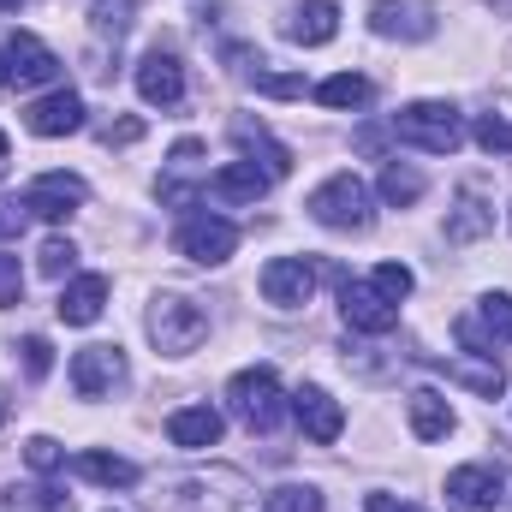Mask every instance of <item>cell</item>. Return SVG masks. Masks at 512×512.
Wrapping results in <instances>:
<instances>
[{
  "label": "cell",
  "mask_w": 512,
  "mask_h": 512,
  "mask_svg": "<svg viewBox=\"0 0 512 512\" xmlns=\"http://www.w3.org/2000/svg\"><path fill=\"white\" fill-rule=\"evenodd\" d=\"M149 340L167 352V358H185L209 340V310L197 298H179V292H161L149 304Z\"/></svg>",
  "instance_id": "cell-1"
},
{
  "label": "cell",
  "mask_w": 512,
  "mask_h": 512,
  "mask_svg": "<svg viewBox=\"0 0 512 512\" xmlns=\"http://www.w3.org/2000/svg\"><path fill=\"white\" fill-rule=\"evenodd\" d=\"M393 137L423 155H453L465 143V126H459V108H447V102H411L393 114Z\"/></svg>",
  "instance_id": "cell-2"
},
{
  "label": "cell",
  "mask_w": 512,
  "mask_h": 512,
  "mask_svg": "<svg viewBox=\"0 0 512 512\" xmlns=\"http://www.w3.org/2000/svg\"><path fill=\"white\" fill-rule=\"evenodd\" d=\"M310 221L334 227V233H364L370 227V185L358 173H334L310 191Z\"/></svg>",
  "instance_id": "cell-3"
},
{
  "label": "cell",
  "mask_w": 512,
  "mask_h": 512,
  "mask_svg": "<svg viewBox=\"0 0 512 512\" xmlns=\"http://www.w3.org/2000/svg\"><path fill=\"white\" fill-rule=\"evenodd\" d=\"M227 405H233V417L245 423V429H274L280 423V376H274V364H251V370H239L233 382H227Z\"/></svg>",
  "instance_id": "cell-4"
},
{
  "label": "cell",
  "mask_w": 512,
  "mask_h": 512,
  "mask_svg": "<svg viewBox=\"0 0 512 512\" xmlns=\"http://www.w3.org/2000/svg\"><path fill=\"white\" fill-rule=\"evenodd\" d=\"M233 483L239 477H167L149 495V507L155 512H239V495H221Z\"/></svg>",
  "instance_id": "cell-5"
},
{
  "label": "cell",
  "mask_w": 512,
  "mask_h": 512,
  "mask_svg": "<svg viewBox=\"0 0 512 512\" xmlns=\"http://www.w3.org/2000/svg\"><path fill=\"white\" fill-rule=\"evenodd\" d=\"M173 245H179V256H191V262H203V268H221L227 256L239 251V227H233L227 215H191V221L173 233Z\"/></svg>",
  "instance_id": "cell-6"
},
{
  "label": "cell",
  "mask_w": 512,
  "mask_h": 512,
  "mask_svg": "<svg viewBox=\"0 0 512 512\" xmlns=\"http://www.w3.org/2000/svg\"><path fill=\"white\" fill-rule=\"evenodd\" d=\"M137 96H143L149 108H179V102H185V66H179L173 48H149V54L137 60Z\"/></svg>",
  "instance_id": "cell-7"
},
{
  "label": "cell",
  "mask_w": 512,
  "mask_h": 512,
  "mask_svg": "<svg viewBox=\"0 0 512 512\" xmlns=\"http://www.w3.org/2000/svg\"><path fill=\"white\" fill-rule=\"evenodd\" d=\"M262 298L268 304H280V310H298V304H310V292H316V268L304 262V256H274V262H262Z\"/></svg>",
  "instance_id": "cell-8"
},
{
  "label": "cell",
  "mask_w": 512,
  "mask_h": 512,
  "mask_svg": "<svg viewBox=\"0 0 512 512\" xmlns=\"http://www.w3.org/2000/svg\"><path fill=\"white\" fill-rule=\"evenodd\" d=\"M459 340H465L477 358H495V346L512 340V298L507 292H489L477 316H459Z\"/></svg>",
  "instance_id": "cell-9"
},
{
  "label": "cell",
  "mask_w": 512,
  "mask_h": 512,
  "mask_svg": "<svg viewBox=\"0 0 512 512\" xmlns=\"http://www.w3.org/2000/svg\"><path fill=\"white\" fill-rule=\"evenodd\" d=\"M84 197H90V185L78 173H42V179H30L24 209L42 215V221H66L72 209H84Z\"/></svg>",
  "instance_id": "cell-10"
},
{
  "label": "cell",
  "mask_w": 512,
  "mask_h": 512,
  "mask_svg": "<svg viewBox=\"0 0 512 512\" xmlns=\"http://www.w3.org/2000/svg\"><path fill=\"white\" fill-rule=\"evenodd\" d=\"M340 310H346V322H352L358 334H393V328H399V304L382 298L370 280H346V286H340Z\"/></svg>",
  "instance_id": "cell-11"
},
{
  "label": "cell",
  "mask_w": 512,
  "mask_h": 512,
  "mask_svg": "<svg viewBox=\"0 0 512 512\" xmlns=\"http://www.w3.org/2000/svg\"><path fill=\"white\" fill-rule=\"evenodd\" d=\"M120 382H126L120 346H84V352L72 358V387H78L84 399H102V393H114Z\"/></svg>",
  "instance_id": "cell-12"
},
{
  "label": "cell",
  "mask_w": 512,
  "mask_h": 512,
  "mask_svg": "<svg viewBox=\"0 0 512 512\" xmlns=\"http://www.w3.org/2000/svg\"><path fill=\"white\" fill-rule=\"evenodd\" d=\"M24 126L36 137H72V131H84V96L78 90H54V96L24 108Z\"/></svg>",
  "instance_id": "cell-13"
},
{
  "label": "cell",
  "mask_w": 512,
  "mask_h": 512,
  "mask_svg": "<svg viewBox=\"0 0 512 512\" xmlns=\"http://www.w3.org/2000/svg\"><path fill=\"white\" fill-rule=\"evenodd\" d=\"M447 507L453 512H495L501 507V477L483 465H459L447 471Z\"/></svg>",
  "instance_id": "cell-14"
},
{
  "label": "cell",
  "mask_w": 512,
  "mask_h": 512,
  "mask_svg": "<svg viewBox=\"0 0 512 512\" xmlns=\"http://www.w3.org/2000/svg\"><path fill=\"white\" fill-rule=\"evenodd\" d=\"M292 411H298V429H304L316 447L340 441V429H346V411H340L322 387H298V393H292Z\"/></svg>",
  "instance_id": "cell-15"
},
{
  "label": "cell",
  "mask_w": 512,
  "mask_h": 512,
  "mask_svg": "<svg viewBox=\"0 0 512 512\" xmlns=\"http://www.w3.org/2000/svg\"><path fill=\"white\" fill-rule=\"evenodd\" d=\"M370 30H376V36L423 42V36H435V18H429L423 0H376V6H370Z\"/></svg>",
  "instance_id": "cell-16"
},
{
  "label": "cell",
  "mask_w": 512,
  "mask_h": 512,
  "mask_svg": "<svg viewBox=\"0 0 512 512\" xmlns=\"http://www.w3.org/2000/svg\"><path fill=\"white\" fill-rule=\"evenodd\" d=\"M221 411L215 405H179L173 417H167V441L173 447H185V453H203V447H215L221 441Z\"/></svg>",
  "instance_id": "cell-17"
},
{
  "label": "cell",
  "mask_w": 512,
  "mask_h": 512,
  "mask_svg": "<svg viewBox=\"0 0 512 512\" xmlns=\"http://www.w3.org/2000/svg\"><path fill=\"white\" fill-rule=\"evenodd\" d=\"M268 185H274V173L256 167V161H227L221 173H209L215 203H256V197H268Z\"/></svg>",
  "instance_id": "cell-18"
},
{
  "label": "cell",
  "mask_w": 512,
  "mask_h": 512,
  "mask_svg": "<svg viewBox=\"0 0 512 512\" xmlns=\"http://www.w3.org/2000/svg\"><path fill=\"white\" fill-rule=\"evenodd\" d=\"M6 60H12V78H18V84H54V78H60L54 48H48L42 36H30V30H18V36L6 42Z\"/></svg>",
  "instance_id": "cell-19"
},
{
  "label": "cell",
  "mask_w": 512,
  "mask_h": 512,
  "mask_svg": "<svg viewBox=\"0 0 512 512\" xmlns=\"http://www.w3.org/2000/svg\"><path fill=\"white\" fill-rule=\"evenodd\" d=\"M54 310H60V322H66V328H90V322L108 310V274H78V280L60 292V304H54Z\"/></svg>",
  "instance_id": "cell-20"
},
{
  "label": "cell",
  "mask_w": 512,
  "mask_h": 512,
  "mask_svg": "<svg viewBox=\"0 0 512 512\" xmlns=\"http://www.w3.org/2000/svg\"><path fill=\"white\" fill-rule=\"evenodd\" d=\"M286 36H292L298 48H322V42H334V36H340V6H334V0H304V6H292Z\"/></svg>",
  "instance_id": "cell-21"
},
{
  "label": "cell",
  "mask_w": 512,
  "mask_h": 512,
  "mask_svg": "<svg viewBox=\"0 0 512 512\" xmlns=\"http://www.w3.org/2000/svg\"><path fill=\"white\" fill-rule=\"evenodd\" d=\"M405 411H411V435H417V441H447V435H453V405H447V393L417 387V393L405 399Z\"/></svg>",
  "instance_id": "cell-22"
},
{
  "label": "cell",
  "mask_w": 512,
  "mask_h": 512,
  "mask_svg": "<svg viewBox=\"0 0 512 512\" xmlns=\"http://www.w3.org/2000/svg\"><path fill=\"white\" fill-rule=\"evenodd\" d=\"M483 233H495V209L465 185V191H459V203H453V215H447V239H453V245H465V239H483Z\"/></svg>",
  "instance_id": "cell-23"
},
{
  "label": "cell",
  "mask_w": 512,
  "mask_h": 512,
  "mask_svg": "<svg viewBox=\"0 0 512 512\" xmlns=\"http://www.w3.org/2000/svg\"><path fill=\"white\" fill-rule=\"evenodd\" d=\"M233 143H239L245 155H262V167H268L274 179H286V173H292V149H286V143H274V137H268L262 126H251V120H233Z\"/></svg>",
  "instance_id": "cell-24"
},
{
  "label": "cell",
  "mask_w": 512,
  "mask_h": 512,
  "mask_svg": "<svg viewBox=\"0 0 512 512\" xmlns=\"http://www.w3.org/2000/svg\"><path fill=\"white\" fill-rule=\"evenodd\" d=\"M72 465H78V477H90V483H102V489H131V483H137V465L120 459V453H78Z\"/></svg>",
  "instance_id": "cell-25"
},
{
  "label": "cell",
  "mask_w": 512,
  "mask_h": 512,
  "mask_svg": "<svg viewBox=\"0 0 512 512\" xmlns=\"http://www.w3.org/2000/svg\"><path fill=\"white\" fill-rule=\"evenodd\" d=\"M316 102H322V108H364V102H370V78H358V72H334V78L316 84Z\"/></svg>",
  "instance_id": "cell-26"
},
{
  "label": "cell",
  "mask_w": 512,
  "mask_h": 512,
  "mask_svg": "<svg viewBox=\"0 0 512 512\" xmlns=\"http://www.w3.org/2000/svg\"><path fill=\"white\" fill-rule=\"evenodd\" d=\"M6 512H72V495H60L54 483H24L6 489Z\"/></svg>",
  "instance_id": "cell-27"
},
{
  "label": "cell",
  "mask_w": 512,
  "mask_h": 512,
  "mask_svg": "<svg viewBox=\"0 0 512 512\" xmlns=\"http://www.w3.org/2000/svg\"><path fill=\"white\" fill-rule=\"evenodd\" d=\"M453 382H465V387H477L483 399H495V393L507 387V370H501L495 358H483V364H471V358H459V364H453Z\"/></svg>",
  "instance_id": "cell-28"
},
{
  "label": "cell",
  "mask_w": 512,
  "mask_h": 512,
  "mask_svg": "<svg viewBox=\"0 0 512 512\" xmlns=\"http://www.w3.org/2000/svg\"><path fill=\"white\" fill-rule=\"evenodd\" d=\"M382 197L393 203V209L417 203V197H423V173H417V167H399V161H393V167L382 173Z\"/></svg>",
  "instance_id": "cell-29"
},
{
  "label": "cell",
  "mask_w": 512,
  "mask_h": 512,
  "mask_svg": "<svg viewBox=\"0 0 512 512\" xmlns=\"http://www.w3.org/2000/svg\"><path fill=\"white\" fill-rule=\"evenodd\" d=\"M131 12H137V0H96L90 6V24H96V36H126L131 30Z\"/></svg>",
  "instance_id": "cell-30"
},
{
  "label": "cell",
  "mask_w": 512,
  "mask_h": 512,
  "mask_svg": "<svg viewBox=\"0 0 512 512\" xmlns=\"http://www.w3.org/2000/svg\"><path fill=\"white\" fill-rule=\"evenodd\" d=\"M262 512H328V507H322V495L310 483H286V489H274L262 501Z\"/></svg>",
  "instance_id": "cell-31"
},
{
  "label": "cell",
  "mask_w": 512,
  "mask_h": 512,
  "mask_svg": "<svg viewBox=\"0 0 512 512\" xmlns=\"http://www.w3.org/2000/svg\"><path fill=\"white\" fill-rule=\"evenodd\" d=\"M370 286H376L382 298L399 304V298H411V286H417V280H411V268H405V262H382V268L370 274Z\"/></svg>",
  "instance_id": "cell-32"
},
{
  "label": "cell",
  "mask_w": 512,
  "mask_h": 512,
  "mask_svg": "<svg viewBox=\"0 0 512 512\" xmlns=\"http://www.w3.org/2000/svg\"><path fill=\"white\" fill-rule=\"evenodd\" d=\"M72 262H78V245H72V239H48V245H42V256H36V268H42L48 280L72 274Z\"/></svg>",
  "instance_id": "cell-33"
},
{
  "label": "cell",
  "mask_w": 512,
  "mask_h": 512,
  "mask_svg": "<svg viewBox=\"0 0 512 512\" xmlns=\"http://www.w3.org/2000/svg\"><path fill=\"white\" fill-rule=\"evenodd\" d=\"M477 143H483L489 155H512V120H501V114H483V120H477Z\"/></svg>",
  "instance_id": "cell-34"
},
{
  "label": "cell",
  "mask_w": 512,
  "mask_h": 512,
  "mask_svg": "<svg viewBox=\"0 0 512 512\" xmlns=\"http://www.w3.org/2000/svg\"><path fill=\"white\" fill-rule=\"evenodd\" d=\"M24 459H30V471H42V477L66 465V453H60V441H48V435H30V441H24Z\"/></svg>",
  "instance_id": "cell-35"
},
{
  "label": "cell",
  "mask_w": 512,
  "mask_h": 512,
  "mask_svg": "<svg viewBox=\"0 0 512 512\" xmlns=\"http://www.w3.org/2000/svg\"><path fill=\"white\" fill-rule=\"evenodd\" d=\"M251 84L262 96H280V102H286V96H304V78H298V72H262V66H256Z\"/></svg>",
  "instance_id": "cell-36"
},
{
  "label": "cell",
  "mask_w": 512,
  "mask_h": 512,
  "mask_svg": "<svg viewBox=\"0 0 512 512\" xmlns=\"http://www.w3.org/2000/svg\"><path fill=\"white\" fill-rule=\"evenodd\" d=\"M24 298V268H18V256L0 251V310H12Z\"/></svg>",
  "instance_id": "cell-37"
},
{
  "label": "cell",
  "mask_w": 512,
  "mask_h": 512,
  "mask_svg": "<svg viewBox=\"0 0 512 512\" xmlns=\"http://www.w3.org/2000/svg\"><path fill=\"white\" fill-rule=\"evenodd\" d=\"M24 221H30L24 197H0V239H18V233H24Z\"/></svg>",
  "instance_id": "cell-38"
},
{
  "label": "cell",
  "mask_w": 512,
  "mask_h": 512,
  "mask_svg": "<svg viewBox=\"0 0 512 512\" xmlns=\"http://www.w3.org/2000/svg\"><path fill=\"white\" fill-rule=\"evenodd\" d=\"M24 364H30V376H48V364H54V346H48L42 334H30V340H24Z\"/></svg>",
  "instance_id": "cell-39"
},
{
  "label": "cell",
  "mask_w": 512,
  "mask_h": 512,
  "mask_svg": "<svg viewBox=\"0 0 512 512\" xmlns=\"http://www.w3.org/2000/svg\"><path fill=\"white\" fill-rule=\"evenodd\" d=\"M143 137V120H120V126H108V143H137Z\"/></svg>",
  "instance_id": "cell-40"
},
{
  "label": "cell",
  "mask_w": 512,
  "mask_h": 512,
  "mask_svg": "<svg viewBox=\"0 0 512 512\" xmlns=\"http://www.w3.org/2000/svg\"><path fill=\"white\" fill-rule=\"evenodd\" d=\"M364 512H417V507H405V501H393V495H370Z\"/></svg>",
  "instance_id": "cell-41"
},
{
  "label": "cell",
  "mask_w": 512,
  "mask_h": 512,
  "mask_svg": "<svg viewBox=\"0 0 512 512\" xmlns=\"http://www.w3.org/2000/svg\"><path fill=\"white\" fill-rule=\"evenodd\" d=\"M12 84V60H6V48H0V90Z\"/></svg>",
  "instance_id": "cell-42"
},
{
  "label": "cell",
  "mask_w": 512,
  "mask_h": 512,
  "mask_svg": "<svg viewBox=\"0 0 512 512\" xmlns=\"http://www.w3.org/2000/svg\"><path fill=\"white\" fill-rule=\"evenodd\" d=\"M18 6H24V0H0V12H18Z\"/></svg>",
  "instance_id": "cell-43"
},
{
  "label": "cell",
  "mask_w": 512,
  "mask_h": 512,
  "mask_svg": "<svg viewBox=\"0 0 512 512\" xmlns=\"http://www.w3.org/2000/svg\"><path fill=\"white\" fill-rule=\"evenodd\" d=\"M0 167H6V131H0Z\"/></svg>",
  "instance_id": "cell-44"
},
{
  "label": "cell",
  "mask_w": 512,
  "mask_h": 512,
  "mask_svg": "<svg viewBox=\"0 0 512 512\" xmlns=\"http://www.w3.org/2000/svg\"><path fill=\"white\" fill-rule=\"evenodd\" d=\"M495 6H501V12H512V0H495Z\"/></svg>",
  "instance_id": "cell-45"
},
{
  "label": "cell",
  "mask_w": 512,
  "mask_h": 512,
  "mask_svg": "<svg viewBox=\"0 0 512 512\" xmlns=\"http://www.w3.org/2000/svg\"><path fill=\"white\" fill-rule=\"evenodd\" d=\"M0 423H6V399H0Z\"/></svg>",
  "instance_id": "cell-46"
}]
</instances>
